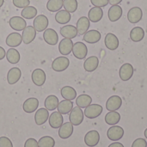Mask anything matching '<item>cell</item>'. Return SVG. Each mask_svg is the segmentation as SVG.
<instances>
[{
  "instance_id": "cell-38",
  "label": "cell",
  "mask_w": 147,
  "mask_h": 147,
  "mask_svg": "<svg viewBox=\"0 0 147 147\" xmlns=\"http://www.w3.org/2000/svg\"><path fill=\"white\" fill-rule=\"evenodd\" d=\"M64 0H48L47 3V9L51 12H58L63 7Z\"/></svg>"
},
{
  "instance_id": "cell-20",
  "label": "cell",
  "mask_w": 147,
  "mask_h": 147,
  "mask_svg": "<svg viewBox=\"0 0 147 147\" xmlns=\"http://www.w3.org/2000/svg\"><path fill=\"white\" fill-rule=\"evenodd\" d=\"M73 134V125L71 122L63 123L59 130V136L62 140L70 138Z\"/></svg>"
},
{
  "instance_id": "cell-19",
  "label": "cell",
  "mask_w": 147,
  "mask_h": 147,
  "mask_svg": "<svg viewBox=\"0 0 147 147\" xmlns=\"http://www.w3.org/2000/svg\"><path fill=\"white\" fill-rule=\"evenodd\" d=\"M22 77V71L18 67H13L9 69L7 73V82L9 84H16Z\"/></svg>"
},
{
  "instance_id": "cell-9",
  "label": "cell",
  "mask_w": 147,
  "mask_h": 147,
  "mask_svg": "<svg viewBox=\"0 0 147 147\" xmlns=\"http://www.w3.org/2000/svg\"><path fill=\"white\" fill-rule=\"evenodd\" d=\"M43 39L48 45L54 46L59 41V36L57 32L53 28H47L43 33Z\"/></svg>"
},
{
  "instance_id": "cell-50",
  "label": "cell",
  "mask_w": 147,
  "mask_h": 147,
  "mask_svg": "<svg viewBox=\"0 0 147 147\" xmlns=\"http://www.w3.org/2000/svg\"><path fill=\"white\" fill-rule=\"evenodd\" d=\"M145 137L147 139V128L146 129V131H145Z\"/></svg>"
},
{
  "instance_id": "cell-2",
  "label": "cell",
  "mask_w": 147,
  "mask_h": 147,
  "mask_svg": "<svg viewBox=\"0 0 147 147\" xmlns=\"http://www.w3.org/2000/svg\"><path fill=\"white\" fill-rule=\"evenodd\" d=\"M70 65V60L67 57H58L56 58L52 64V68L55 71H65Z\"/></svg>"
},
{
  "instance_id": "cell-6",
  "label": "cell",
  "mask_w": 147,
  "mask_h": 147,
  "mask_svg": "<svg viewBox=\"0 0 147 147\" xmlns=\"http://www.w3.org/2000/svg\"><path fill=\"white\" fill-rule=\"evenodd\" d=\"M134 72V66L129 63H126L121 66L119 71V75L122 81H128L133 78Z\"/></svg>"
},
{
  "instance_id": "cell-35",
  "label": "cell",
  "mask_w": 147,
  "mask_h": 147,
  "mask_svg": "<svg viewBox=\"0 0 147 147\" xmlns=\"http://www.w3.org/2000/svg\"><path fill=\"white\" fill-rule=\"evenodd\" d=\"M45 108L48 110V111H53L55 110L59 105V99L56 96L53 95H50L48 96L46 100H45Z\"/></svg>"
},
{
  "instance_id": "cell-1",
  "label": "cell",
  "mask_w": 147,
  "mask_h": 147,
  "mask_svg": "<svg viewBox=\"0 0 147 147\" xmlns=\"http://www.w3.org/2000/svg\"><path fill=\"white\" fill-rule=\"evenodd\" d=\"M84 114L81 108L75 107L71 109L69 115V121L73 126H79L84 121Z\"/></svg>"
},
{
  "instance_id": "cell-5",
  "label": "cell",
  "mask_w": 147,
  "mask_h": 147,
  "mask_svg": "<svg viewBox=\"0 0 147 147\" xmlns=\"http://www.w3.org/2000/svg\"><path fill=\"white\" fill-rule=\"evenodd\" d=\"M33 23H34L33 27L34 28L36 32H42V31H45L47 28L49 21H48V18L46 16L40 15V16H36L34 17V20Z\"/></svg>"
},
{
  "instance_id": "cell-7",
  "label": "cell",
  "mask_w": 147,
  "mask_h": 147,
  "mask_svg": "<svg viewBox=\"0 0 147 147\" xmlns=\"http://www.w3.org/2000/svg\"><path fill=\"white\" fill-rule=\"evenodd\" d=\"M108 138L112 141H118L124 136V130L120 126H112L107 132Z\"/></svg>"
},
{
  "instance_id": "cell-43",
  "label": "cell",
  "mask_w": 147,
  "mask_h": 147,
  "mask_svg": "<svg viewBox=\"0 0 147 147\" xmlns=\"http://www.w3.org/2000/svg\"><path fill=\"white\" fill-rule=\"evenodd\" d=\"M132 147H147L146 140L142 138H139L134 141Z\"/></svg>"
},
{
  "instance_id": "cell-17",
  "label": "cell",
  "mask_w": 147,
  "mask_h": 147,
  "mask_svg": "<svg viewBox=\"0 0 147 147\" xmlns=\"http://www.w3.org/2000/svg\"><path fill=\"white\" fill-rule=\"evenodd\" d=\"M90 21L89 20L88 17H86V16L80 17L78 20L77 26H76L77 30H78V34H79V35L84 34L90 28Z\"/></svg>"
},
{
  "instance_id": "cell-47",
  "label": "cell",
  "mask_w": 147,
  "mask_h": 147,
  "mask_svg": "<svg viewBox=\"0 0 147 147\" xmlns=\"http://www.w3.org/2000/svg\"><path fill=\"white\" fill-rule=\"evenodd\" d=\"M121 1L122 0H109V3H110L111 5H118L121 3Z\"/></svg>"
},
{
  "instance_id": "cell-41",
  "label": "cell",
  "mask_w": 147,
  "mask_h": 147,
  "mask_svg": "<svg viewBox=\"0 0 147 147\" xmlns=\"http://www.w3.org/2000/svg\"><path fill=\"white\" fill-rule=\"evenodd\" d=\"M13 4L16 8L23 9L30 4V1L29 0H13Z\"/></svg>"
},
{
  "instance_id": "cell-12",
  "label": "cell",
  "mask_w": 147,
  "mask_h": 147,
  "mask_svg": "<svg viewBox=\"0 0 147 147\" xmlns=\"http://www.w3.org/2000/svg\"><path fill=\"white\" fill-rule=\"evenodd\" d=\"M73 42L71 40V39H68V38H64L59 45V53L64 55H69L71 52H72V47H73Z\"/></svg>"
},
{
  "instance_id": "cell-40",
  "label": "cell",
  "mask_w": 147,
  "mask_h": 147,
  "mask_svg": "<svg viewBox=\"0 0 147 147\" xmlns=\"http://www.w3.org/2000/svg\"><path fill=\"white\" fill-rule=\"evenodd\" d=\"M38 146L39 147H54L55 140L50 136H44L39 140Z\"/></svg>"
},
{
  "instance_id": "cell-49",
  "label": "cell",
  "mask_w": 147,
  "mask_h": 147,
  "mask_svg": "<svg viewBox=\"0 0 147 147\" xmlns=\"http://www.w3.org/2000/svg\"><path fill=\"white\" fill-rule=\"evenodd\" d=\"M3 3H4V0H0V8H1L2 6H3Z\"/></svg>"
},
{
  "instance_id": "cell-11",
  "label": "cell",
  "mask_w": 147,
  "mask_h": 147,
  "mask_svg": "<svg viewBox=\"0 0 147 147\" xmlns=\"http://www.w3.org/2000/svg\"><path fill=\"white\" fill-rule=\"evenodd\" d=\"M122 105V100L119 96H110L106 102V109L109 111H116L121 109Z\"/></svg>"
},
{
  "instance_id": "cell-25",
  "label": "cell",
  "mask_w": 147,
  "mask_h": 147,
  "mask_svg": "<svg viewBox=\"0 0 147 147\" xmlns=\"http://www.w3.org/2000/svg\"><path fill=\"white\" fill-rule=\"evenodd\" d=\"M103 16V10L100 7H93L88 13V18L92 22H98Z\"/></svg>"
},
{
  "instance_id": "cell-3",
  "label": "cell",
  "mask_w": 147,
  "mask_h": 147,
  "mask_svg": "<svg viewBox=\"0 0 147 147\" xmlns=\"http://www.w3.org/2000/svg\"><path fill=\"white\" fill-rule=\"evenodd\" d=\"M72 53L74 57L78 59H84L88 54V48L86 45L81 41H78L73 44Z\"/></svg>"
},
{
  "instance_id": "cell-30",
  "label": "cell",
  "mask_w": 147,
  "mask_h": 147,
  "mask_svg": "<svg viewBox=\"0 0 147 147\" xmlns=\"http://www.w3.org/2000/svg\"><path fill=\"white\" fill-rule=\"evenodd\" d=\"M60 94L63 98L65 100H70L72 101L77 98V91L74 88L71 86H65L61 89Z\"/></svg>"
},
{
  "instance_id": "cell-23",
  "label": "cell",
  "mask_w": 147,
  "mask_h": 147,
  "mask_svg": "<svg viewBox=\"0 0 147 147\" xmlns=\"http://www.w3.org/2000/svg\"><path fill=\"white\" fill-rule=\"evenodd\" d=\"M38 106H39L38 99L34 98V97H30L24 102V103L22 105V109H23L24 112L30 114V113L34 112L38 109Z\"/></svg>"
},
{
  "instance_id": "cell-13",
  "label": "cell",
  "mask_w": 147,
  "mask_h": 147,
  "mask_svg": "<svg viewBox=\"0 0 147 147\" xmlns=\"http://www.w3.org/2000/svg\"><path fill=\"white\" fill-rule=\"evenodd\" d=\"M32 81L36 86H42L46 82V73L42 69H35L32 72Z\"/></svg>"
},
{
  "instance_id": "cell-18",
  "label": "cell",
  "mask_w": 147,
  "mask_h": 147,
  "mask_svg": "<svg viewBox=\"0 0 147 147\" xmlns=\"http://www.w3.org/2000/svg\"><path fill=\"white\" fill-rule=\"evenodd\" d=\"M48 121L50 127L53 129H57L62 126L64 122V118L59 112H53L51 115H49Z\"/></svg>"
},
{
  "instance_id": "cell-34",
  "label": "cell",
  "mask_w": 147,
  "mask_h": 147,
  "mask_svg": "<svg viewBox=\"0 0 147 147\" xmlns=\"http://www.w3.org/2000/svg\"><path fill=\"white\" fill-rule=\"evenodd\" d=\"M121 121V115L116 111H109L105 115V121L108 125L115 126Z\"/></svg>"
},
{
  "instance_id": "cell-26",
  "label": "cell",
  "mask_w": 147,
  "mask_h": 147,
  "mask_svg": "<svg viewBox=\"0 0 147 147\" xmlns=\"http://www.w3.org/2000/svg\"><path fill=\"white\" fill-rule=\"evenodd\" d=\"M22 42V37L18 33H11L6 38V44L10 47H16Z\"/></svg>"
},
{
  "instance_id": "cell-39",
  "label": "cell",
  "mask_w": 147,
  "mask_h": 147,
  "mask_svg": "<svg viewBox=\"0 0 147 147\" xmlns=\"http://www.w3.org/2000/svg\"><path fill=\"white\" fill-rule=\"evenodd\" d=\"M63 7L69 13H74L78 9V1L77 0H64Z\"/></svg>"
},
{
  "instance_id": "cell-24",
  "label": "cell",
  "mask_w": 147,
  "mask_h": 147,
  "mask_svg": "<svg viewBox=\"0 0 147 147\" xmlns=\"http://www.w3.org/2000/svg\"><path fill=\"white\" fill-rule=\"evenodd\" d=\"M99 65V59L96 56H91L86 59L84 63V68L88 72H92L96 71Z\"/></svg>"
},
{
  "instance_id": "cell-16",
  "label": "cell",
  "mask_w": 147,
  "mask_h": 147,
  "mask_svg": "<svg viewBox=\"0 0 147 147\" xmlns=\"http://www.w3.org/2000/svg\"><path fill=\"white\" fill-rule=\"evenodd\" d=\"M104 43L107 48L111 51H115L119 47V39L115 34L112 33H109L106 34Z\"/></svg>"
},
{
  "instance_id": "cell-27",
  "label": "cell",
  "mask_w": 147,
  "mask_h": 147,
  "mask_svg": "<svg viewBox=\"0 0 147 147\" xmlns=\"http://www.w3.org/2000/svg\"><path fill=\"white\" fill-rule=\"evenodd\" d=\"M108 16L110 22L118 21L122 16V8L120 5H112L109 9Z\"/></svg>"
},
{
  "instance_id": "cell-46",
  "label": "cell",
  "mask_w": 147,
  "mask_h": 147,
  "mask_svg": "<svg viewBox=\"0 0 147 147\" xmlns=\"http://www.w3.org/2000/svg\"><path fill=\"white\" fill-rule=\"evenodd\" d=\"M6 56V51L3 49V47H0V60L3 59Z\"/></svg>"
},
{
  "instance_id": "cell-36",
  "label": "cell",
  "mask_w": 147,
  "mask_h": 147,
  "mask_svg": "<svg viewBox=\"0 0 147 147\" xmlns=\"http://www.w3.org/2000/svg\"><path fill=\"white\" fill-rule=\"evenodd\" d=\"M92 102V98L89 95H80L76 99V104L81 109H85Z\"/></svg>"
},
{
  "instance_id": "cell-44",
  "label": "cell",
  "mask_w": 147,
  "mask_h": 147,
  "mask_svg": "<svg viewBox=\"0 0 147 147\" xmlns=\"http://www.w3.org/2000/svg\"><path fill=\"white\" fill-rule=\"evenodd\" d=\"M91 3L95 6V7H105L109 4V0H90Z\"/></svg>"
},
{
  "instance_id": "cell-15",
  "label": "cell",
  "mask_w": 147,
  "mask_h": 147,
  "mask_svg": "<svg viewBox=\"0 0 147 147\" xmlns=\"http://www.w3.org/2000/svg\"><path fill=\"white\" fill-rule=\"evenodd\" d=\"M36 36V30L33 26H27L23 30H22V41L25 44H30L35 38Z\"/></svg>"
},
{
  "instance_id": "cell-21",
  "label": "cell",
  "mask_w": 147,
  "mask_h": 147,
  "mask_svg": "<svg viewBox=\"0 0 147 147\" xmlns=\"http://www.w3.org/2000/svg\"><path fill=\"white\" fill-rule=\"evenodd\" d=\"M101 33L98 30H90L87 31L84 34V40L87 43L90 44H95L97 43L100 40H101Z\"/></svg>"
},
{
  "instance_id": "cell-45",
  "label": "cell",
  "mask_w": 147,
  "mask_h": 147,
  "mask_svg": "<svg viewBox=\"0 0 147 147\" xmlns=\"http://www.w3.org/2000/svg\"><path fill=\"white\" fill-rule=\"evenodd\" d=\"M24 147H39V146H38V142L36 141L35 139L30 138L25 141Z\"/></svg>"
},
{
  "instance_id": "cell-14",
  "label": "cell",
  "mask_w": 147,
  "mask_h": 147,
  "mask_svg": "<svg viewBox=\"0 0 147 147\" xmlns=\"http://www.w3.org/2000/svg\"><path fill=\"white\" fill-rule=\"evenodd\" d=\"M9 26L11 27V28H13L16 31H22L27 27L26 21L24 20V18H22L21 16L11 17L9 21Z\"/></svg>"
},
{
  "instance_id": "cell-29",
  "label": "cell",
  "mask_w": 147,
  "mask_h": 147,
  "mask_svg": "<svg viewBox=\"0 0 147 147\" xmlns=\"http://www.w3.org/2000/svg\"><path fill=\"white\" fill-rule=\"evenodd\" d=\"M57 109H58V112H59L61 115H67L73 109V102L70 100L65 99L60 102H59Z\"/></svg>"
},
{
  "instance_id": "cell-42",
  "label": "cell",
  "mask_w": 147,
  "mask_h": 147,
  "mask_svg": "<svg viewBox=\"0 0 147 147\" xmlns=\"http://www.w3.org/2000/svg\"><path fill=\"white\" fill-rule=\"evenodd\" d=\"M0 147H13L11 140L7 137H0Z\"/></svg>"
},
{
  "instance_id": "cell-22",
  "label": "cell",
  "mask_w": 147,
  "mask_h": 147,
  "mask_svg": "<svg viewBox=\"0 0 147 147\" xmlns=\"http://www.w3.org/2000/svg\"><path fill=\"white\" fill-rule=\"evenodd\" d=\"M49 118V113L47 109H40L35 112L34 115V121L38 126H41L47 122Z\"/></svg>"
},
{
  "instance_id": "cell-8",
  "label": "cell",
  "mask_w": 147,
  "mask_h": 147,
  "mask_svg": "<svg viewBox=\"0 0 147 147\" xmlns=\"http://www.w3.org/2000/svg\"><path fill=\"white\" fill-rule=\"evenodd\" d=\"M100 141V134L96 130H91L88 132L84 136V143L87 146L94 147L98 145Z\"/></svg>"
},
{
  "instance_id": "cell-4",
  "label": "cell",
  "mask_w": 147,
  "mask_h": 147,
  "mask_svg": "<svg viewBox=\"0 0 147 147\" xmlns=\"http://www.w3.org/2000/svg\"><path fill=\"white\" fill-rule=\"evenodd\" d=\"M102 110H103V109L101 105L90 104L87 108H85L84 114L88 119H96L102 115Z\"/></svg>"
},
{
  "instance_id": "cell-32",
  "label": "cell",
  "mask_w": 147,
  "mask_h": 147,
  "mask_svg": "<svg viewBox=\"0 0 147 147\" xmlns=\"http://www.w3.org/2000/svg\"><path fill=\"white\" fill-rule=\"evenodd\" d=\"M145 37V31L141 27H135L130 32V38L134 42H140Z\"/></svg>"
},
{
  "instance_id": "cell-33",
  "label": "cell",
  "mask_w": 147,
  "mask_h": 147,
  "mask_svg": "<svg viewBox=\"0 0 147 147\" xmlns=\"http://www.w3.org/2000/svg\"><path fill=\"white\" fill-rule=\"evenodd\" d=\"M71 13L64 10H59L55 15V21L59 24H66L71 21Z\"/></svg>"
},
{
  "instance_id": "cell-31",
  "label": "cell",
  "mask_w": 147,
  "mask_h": 147,
  "mask_svg": "<svg viewBox=\"0 0 147 147\" xmlns=\"http://www.w3.org/2000/svg\"><path fill=\"white\" fill-rule=\"evenodd\" d=\"M5 58L7 59L9 63H10V64H17L20 61L21 56H20V53L16 49L12 47V48H9V49L7 50Z\"/></svg>"
},
{
  "instance_id": "cell-37",
  "label": "cell",
  "mask_w": 147,
  "mask_h": 147,
  "mask_svg": "<svg viewBox=\"0 0 147 147\" xmlns=\"http://www.w3.org/2000/svg\"><path fill=\"white\" fill-rule=\"evenodd\" d=\"M21 16L22 18L25 19H33L37 16V9L34 6H27L23 8V9L21 12Z\"/></svg>"
},
{
  "instance_id": "cell-10",
  "label": "cell",
  "mask_w": 147,
  "mask_h": 147,
  "mask_svg": "<svg viewBox=\"0 0 147 147\" xmlns=\"http://www.w3.org/2000/svg\"><path fill=\"white\" fill-rule=\"evenodd\" d=\"M143 16L142 9L140 7H134L129 9L127 13V20L131 23H138L141 21Z\"/></svg>"
},
{
  "instance_id": "cell-48",
  "label": "cell",
  "mask_w": 147,
  "mask_h": 147,
  "mask_svg": "<svg viewBox=\"0 0 147 147\" xmlns=\"http://www.w3.org/2000/svg\"><path fill=\"white\" fill-rule=\"evenodd\" d=\"M109 147H124V146L121 144V143H119V142H115L113 144H110Z\"/></svg>"
},
{
  "instance_id": "cell-28",
  "label": "cell",
  "mask_w": 147,
  "mask_h": 147,
  "mask_svg": "<svg viewBox=\"0 0 147 147\" xmlns=\"http://www.w3.org/2000/svg\"><path fill=\"white\" fill-rule=\"evenodd\" d=\"M60 34L63 37L68 39H73L78 35L77 28L73 25H65L60 28Z\"/></svg>"
}]
</instances>
